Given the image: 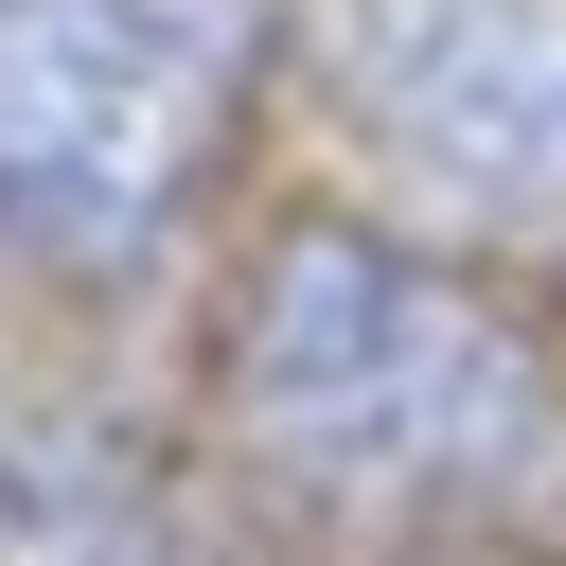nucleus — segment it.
<instances>
[{
	"label": "nucleus",
	"mask_w": 566,
	"mask_h": 566,
	"mask_svg": "<svg viewBox=\"0 0 566 566\" xmlns=\"http://www.w3.org/2000/svg\"><path fill=\"white\" fill-rule=\"evenodd\" d=\"M248 442L318 513H495L566 460V389L531 318H495L460 265L389 230H283L230 336Z\"/></svg>",
	"instance_id": "f257e3e1"
},
{
	"label": "nucleus",
	"mask_w": 566,
	"mask_h": 566,
	"mask_svg": "<svg viewBox=\"0 0 566 566\" xmlns=\"http://www.w3.org/2000/svg\"><path fill=\"white\" fill-rule=\"evenodd\" d=\"M265 0H0V248L142 265L195 159L230 142Z\"/></svg>",
	"instance_id": "f03ea898"
},
{
	"label": "nucleus",
	"mask_w": 566,
	"mask_h": 566,
	"mask_svg": "<svg viewBox=\"0 0 566 566\" xmlns=\"http://www.w3.org/2000/svg\"><path fill=\"white\" fill-rule=\"evenodd\" d=\"M336 88L478 230H566V0H336Z\"/></svg>",
	"instance_id": "7ed1b4c3"
},
{
	"label": "nucleus",
	"mask_w": 566,
	"mask_h": 566,
	"mask_svg": "<svg viewBox=\"0 0 566 566\" xmlns=\"http://www.w3.org/2000/svg\"><path fill=\"white\" fill-rule=\"evenodd\" d=\"M0 566H177V513L88 407H0Z\"/></svg>",
	"instance_id": "20e7f679"
}]
</instances>
